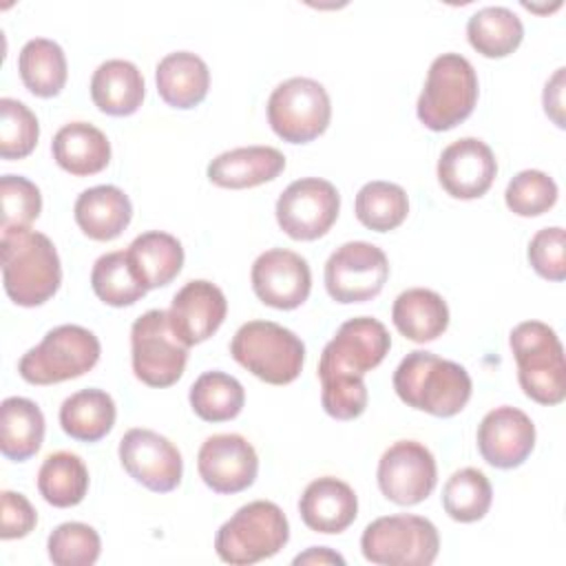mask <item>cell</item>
<instances>
[{"mask_svg": "<svg viewBox=\"0 0 566 566\" xmlns=\"http://www.w3.org/2000/svg\"><path fill=\"white\" fill-rule=\"evenodd\" d=\"M389 279L387 254L367 241H347L325 263V290L336 303H365Z\"/></svg>", "mask_w": 566, "mask_h": 566, "instance_id": "obj_12", "label": "cell"}, {"mask_svg": "<svg viewBox=\"0 0 566 566\" xmlns=\"http://www.w3.org/2000/svg\"><path fill=\"white\" fill-rule=\"evenodd\" d=\"M469 44L484 57L511 55L524 38V24L509 7H482L467 22Z\"/></svg>", "mask_w": 566, "mask_h": 566, "instance_id": "obj_32", "label": "cell"}, {"mask_svg": "<svg viewBox=\"0 0 566 566\" xmlns=\"http://www.w3.org/2000/svg\"><path fill=\"white\" fill-rule=\"evenodd\" d=\"M298 513L307 528L338 535L354 524L358 515V497L347 482L334 475H323L305 486L298 500Z\"/></svg>", "mask_w": 566, "mask_h": 566, "instance_id": "obj_21", "label": "cell"}, {"mask_svg": "<svg viewBox=\"0 0 566 566\" xmlns=\"http://www.w3.org/2000/svg\"><path fill=\"white\" fill-rule=\"evenodd\" d=\"M159 97L172 108H195L210 88L208 64L190 51H175L164 55L155 69Z\"/></svg>", "mask_w": 566, "mask_h": 566, "instance_id": "obj_24", "label": "cell"}, {"mask_svg": "<svg viewBox=\"0 0 566 566\" xmlns=\"http://www.w3.org/2000/svg\"><path fill=\"white\" fill-rule=\"evenodd\" d=\"M0 201H2V221L0 232L13 228H29L42 210L40 188L22 175H2L0 177Z\"/></svg>", "mask_w": 566, "mask_h": 566, "instance_id": "obj_41", "label": "cell"}, {"mask_svg": "<svg viewBox=\"0 0 566 566\" xmlns=\"http://www.w3.org/2000/svg\"><path fill=\"white\" fill-rule=\"evenodd\" d=\"M544 113L553 119L555 126L564 128V66H559L544 86Z\"/></svg>", "mask_w": 566, "mask_h": 566, "instance_id": "obj_44", "label": "cell"}, {"mask_svg": "<svg viewBox=\"0 0 566 566\" xmlns=\"http://www.w3.org/2000/svg\"><path fill=\"white\" fill-rule=\"evenodd\" d=\"M497 175L491 146L478 137H460L438 159V181L455 199L482 197Z\"/></svg>", "mask_w": 566, "mask_h": 566, "instance_id": "obj_18", "label": "cell"}, {"mask_svg": "<svg viewBox=\"0 0 566 566\" xmlns=\"http://www.w3.org/2000/svg\"><path fill=\"white\" fill-rule=\"evenodd\" d=\"M391 336L371 316L345 321L318 358L321 402L327 416L354 420L367 409V387L363 376L378 367L389 354Z\"/></svg>", "mask_w": 566, "mask_h": 566, "instance_id": "obj_1", "label": "cell"}, {"mask_svg": "<svg viewBox=\"0 0 566 566\" xmlns=\"http://www.w3.org/2000/svg\"><path fill=\"white\" fill-rule=\"evenodd\" d=\"M493 502V486L489 478L473 467L455 471L442 486L444 513L462 524L482 520Z\"/></svg>", "mask_w": 566, "mask_h": 566, "instance_id": "obj_37", "label": "cell"}, {"mask_svg": "<svg viewBox=\"0 0 566 566\" xmlns=\"http://www.w3.org/2000/svg\"><path fill=\"white\" fill-rule=\"evenodd\" d=\"M506 208L520 217H539L557 201V184L544 170H520L504 190Z\"/></svg>", "mask_w": 566, "mask_h": 566, "instance_id": "obj_40", "label": "cell"}, {"mask_svg": "<svg viewBox=\"0 0 566 566\" xmlns=\"http://www.w3.org/2000/svg\"><path fill=\"white\" fill-rule=\"evenodd\" d=\"M38 491L57 509L80 504L88 491V469L84 460L71 451L49 453L38 471Z\"/></svg>", "mask_w": 566, "mask_h": 566, "instance_id": "obj_33", "label": "cell"}, {"mask_svg": "<svg viewBox=\"0 0 566 566\" xmlns=\"http://www.w3.org/2000/svg\"><path fill=\"white\" fill-rule=\"evenodd\" d=\"M197 471L208 489L221 495H232L254 484L259 455L243 436L214 433L199 447Z\"/></svg>", "mask_w": 566, "mask_h": 566, "instance_id": "obj_16", "label": "cell"}, {"mask_svg": "<svg viewBox=\"0 0 566 566\" xmlns=\"http://www.w3.org/2000/svg\"><path fill=\"white\" fill-rule=\"evenodd\" d=\"M535 447V424L517 407H495L478 424L480 455L495 469L524 464Z\"/></svg>", "mask_w": 566, "mask_h": 566, "instance_id": "obj_19", "label": "cell"}, {"mask_svg": "<svg viewBox=\"0 0 566 566\" xmlns=\"http://www.w3.org/2000/svg\"><path fill=\"white\" fill-rule=\"evenodd\" d=\"M144 75L128 60H106L91 77V99L93 104L113 117L133 115L144 102Z\"/></svg>", "mask_w": 566, "mask_h": 566, "instance_id": "obj_26", "label": "cell"}, {"mask_svg": "<svg viewBox=\"0 0 566 566\" xmlns=\"http://www.w3.org/2000/svg\"><path fill=\"white\" fill-rule=\"evenodd\" d=\"M360 551L371 564L429 566L438 557L440 535L433 522L422 515H385L365 526Z\"/></svg>", "mask_w": 566, "mask_h": 566, "instance_id": "obj_9", "label": "cell"}, {"mask_svg": "<svg viewBox=\"0 0 566 566\" xmlns=\"http://www.w3.org/2000/svg\"><path fill=\"white\" fill-rule=\"evenodd\" d=\"M46 551L55 566H91L99 557L102 539L84 522H64L51 531Z\"/></svg>", "mask_w": 566, "mask_h": 566, "instance_id": "obj_39", "label": "cell"}, {"mask_svg": "<svg viewBox=\"0 0 566 566\" xmlns=\"http://www.w3.org/2000/svg\"><path fill=\"white\" fill-rule=\"evenodd\" d=\"M51 153L62 170L75 177H88L108 166L111 142L88 122H69L55 133Z\"/></svg>", "mask_w": 566, "mask_h": 566, "instance_id": "obj_25", "label": "cell"}, {"mask_svg": "<svg viewBox=\"0 0 566 566\" xmlns=\"http://www.w3.org/2000/svg\"><path fill=\"white\" fill-rule=\"evenodd\" d=\"M294 564L296 566H301V564H312V566H321V564H345V559H343V555H338V553H334L332 548H327V546H312V548H307L305 553H298L296 557H294Z\"/></svg>", "mask_w": 566, "mask_h": 566, "instance_id": "obj_45", "label": "cell"}, {"mask_svg": "<svg viewBox=\"0 0 566 566\" xmlns=\"http://www.w3.org/2000/svg\"><path fill=\"white\" fill-rule=\"evenodd\" d=\"M378 489L400 506L420 504L431 495L438 482L433 453L416 440H398L378 460Z\"/></svg>", "mask_w": 566, "mask_h": 566, "instance_id": "obj_14", "label": "cell"}, {"mask_svg": "<svg viewBox=\"0 0 566 566\" xmlns=\"http://www.w3.org/2000/svg\"><path fill=\"white\" fill-rule=\"evenodd\" d=\"M91 287L95 296L111 307L133 305L148 292L137 276L126 250L106 252L93 263Z\"/></svg>", "mask_w": 566, "mask_h": 566, "instance_id": "obj_35", "label": "cell"}, {"mask_svg": "<svg viewBox=\"0 0 566 566\" xmlns=\"http://www.w3.org/2000/svg\"><path fill=\"white\" fill-rule=\"evenodd\" d=\"M44 440L42 409L22 396H9L0 405V451L7 460L24 462Z\"/></svg>", "mask_w": 566, "mask_h": 566, "instance_id": "obj_28", "label": "cell"}, {"mask_svg": "<svg viewBox=\"0 0 566 566\" xmlns=\"http://www.w3.org/2000/svg\"><path fill=\"white\" fill-rule=\"evenodd\" d=\"M73 217L88 239L113 241L128 228L133 206L122 188L102 184L80 192L73 206Z\"/></svg>", "mask_w": 566, "mask_h": 566, "instance_id": "obj_23", "label": "cell"}, {"mask_svg": "<svg viewBox=\"0 0 566 566\" xmlns=\"http://www.w3.org/2000/svg\"><path fill=\"white\" fill-rule=\"evenodd\" d=\"M356 219L374 230V232H389L398 228L409 212V199L402 186L391 181H367L354 201Z\"/></svg>", "mask_w": 566, "mask_h": 566, "instance_id": "obj_36", "label": "cell"}, {"mask_svg": "<svg viewBox=\"0 0 566 566\" xmlns=\"http://www.w3.org/2000/svg\"><path fill=\"white\" fill-rule=\"evenodd\" d=\"M340 210L336 186L321 177L292 181L276 199L279 228L296 241H314L329 232Z\"/></svg>", "mask_w": 566, "mask_h": 566, "instance_id": "obj_13", "label": "cell"}, {"mask_svg": "<svg viewBox=\"0 0 566 566\" xmlns=\"http://www.w3.org/2000/svg\"><path fill=\"white\" fill-rule=\"evenodd\" d=\"M124 471L142 486L155 493H170L184 475L179 449L153 429H128L117 447Z\"/></svg>", "mask_w": 566, "mask_h": 566, "instance_id": "obj_15", "label": "cell"}, {"mask_svg": "<svg viewBox=\"0 0 566 566\" xmlns=\"http://www.w3.org/2000/svg\"><path fill=\"white\" fill-rule=\"evenodd\" d=\"M18 71L22 84L38 97L60 95L69 75L62 46L49 38H33L20 49Z\"/></svg>", "mask_w": 566, "mask_h": 566, "instance_id": "obj_31", "label": "cell"}, {"mask_svg": "<svg viewBox=\"0 0 566 566\" xmlns=\"http://www.w3.org/2000/svg\"><path fill=\"white\" fill-rule=\"evenodd\" d=\"M117 409L111 394L104 389H80L60 407L62 431L80 442L102 440L115 424Z\"/></svg>", "mask_w": 566, "mask_h": 566, "instance_id": "obj_30", "label": "cell"}, {"mask_svg": "<svg viewBox=\"0 0 566 566\" xmlns=\"http://www.w3.org/2000/svg\"><path fill=\"white\" fill-rule=\"evenodd\" d=\"M471 376L455 363L433 352H409L394 371L398 398L418 411L436 418H451L464 409L471 398Z\"/></svg>", "mask_w": 566, "mask_h": 566, "instance_id": "obj_2", "label": "cell"}, {"mask_svg": "<svg viewBox=\"0 0 566 566\" xmlns=\"http://www.w3.org/2000/svg\"><path fill=\"white\" fill-rule=\"evenodd\" d=\"M2 283L7 296L22 307L46 303L62 283V263L53 241L31 228L0 232Z\"/></svg>", "mask_w": 566, "mask_h": 566, "instance_id": "obj_3", "label": "cell"}, {"mask_svg": "<svg viewBox=\"0 0 566 566\" xmlns=\"http://www.w3.org/2000/svg\"><path fill=\"white\" fill-rule=\"evenodd\" d=\"M290 539V524L279 504L254 500L237 509L214 535V551L221 562L234 566L256 564L274 557Z\"/></svg>", "mask_w": 566, "mask_h": 566, "instance_id": "obj_5", "label": "cell"}, {"mask_svg": "<svg viewBox=\"0 0 566 566\" xmlns=\"http://www.w3.org/2000/svg\"><path fill=\"white\" fill-rule=\"evenodd\" d=\"M509 345L522 391L539 405H559L566 398V363L555 329L542 321H524L511 329Z\"/></svg>", "mask_w": 566, "mask_h": 566, "instance_id": "obj_4", "label": "cell"}, {"mask_svg": "<svg viewBox=\"0 0 566 566\" xmlns=\"http://www.w3.org/2000/svg\"><path fill=\"white\" fill-rule=\"evenodd\" d=\"M102 354L99 338L82 325H57L22 354L18 374L29 385H55L91 371Z\"/></svg>", "mask_w": 566, "mask_h": 566, "instance_id": "obj_8", "label": "cell"}, {"mask_svg": "<svg viewBox=\"0 0 566 566\" xmlns=\"http://www.w3.org/2000/svg\"><path fill=\"white\" fill-rule=\"evenodd\" d=\"M566 234L562 226L542 228L528 241V263L531 268L546 281H564L566 279Z\"/></svg>", "mask_w": 566, "mask_h": 566, "instance_id": "obj_42", "label": "cell"}, {"mask_svg": "<svg viewBox=\"0 0 566 566\" xmlns=\"http://www.w3.org/2000/svg\"><path fill=\"white\" fill-rule=\"evenodd\" d=\"M126 252L146 290L168 285L184 265V248L179 239L161 230H148L135 237Z\"/></svg>", "mask_w": 566, "mask_h": 566, "instance_id": "obj_29", "label": "cell"}, {"mask_svg": "<svg viewBox=\"0 0 566 566\" xmlns=\"http://www.w3.org/2000/svg\"><path fill=\"white\" fill-rule=\"evenodd\" d=\"M478 75L473 64L460 53L438 55L416 104L418 119L436 133L462 124L478 102Z\"/></svg>", "mask_w": 566, "mask_h": 566, "instance_id": "obj_6", "label": "cell"}, {"mask_svg": "<svg viewBox=\"0 0 566 566\" xmlns=\"http://www.w3.org/2000/svg\"><path fill=\"white\" fill-rule=\"evenodd\" d=\"M329 119V95L312 77H290L268 97V122L283 142L307 144L327 130Z\"/></svg>", "mask_w": 566, "mask_h": 566, "instance_id": "obj_11", "label": "cell"}, {"mask_svg": "<svg viewBox=\"0 0 566 566\" xmlns=\"http://www.w3.org/2000/svg\"><path fill=\"white\" fill-rule=\"evenodd\" d=\"M135 378L148 387L175 385L188 363V345L172 332L166 310H148L130 327Z\"/></svg>", "mask_w": 566, "mask_h": 566, "instance_id": "obj_10", "label": "cell"}, {"mask_svg": "<svg viewBox=\"0 0 566 566\" xmlns=\"http://www.w3.org/2000/svg\"><path fill=\"white\" fill-rule=\"evenodd\" d=\"M40 137L35 113L20 99H0V157L22 159L33 153Z\"/></svg>", "mask_w": 566, "mask_h": 566, "instance_id": "obj_38", "label": "cell"}, {"mask_svg": "<svg viewBox=\"0 0 566 566\" xmlns=\"http://www.w3.org/2000/svg\"><path fill=\"white\" fill-rule=\"evenodd\" d=\"M232 358L268 385H287L305 363L303 340L272 321H248L230 340Z\"/></svg>", "mask_w": 566, "mask_h": 566, "instance_id": "obj_7", "label": "cell"}, {"mask_svg": "<svg viewBox=\"0 0 566 566\" xmlns=\"http://www.w3.org/2000/svg\"><path fill=\"white\" fill-rule=\"evenodd\" d=\"M228 301L219 285L195 279L188 281L170 301L168 318L172 332L188 345L208 340L226 321Z\"/></svg>", "mask_w": 566, "mask_h": 566, "instance_id": "obj_20", "label": "cell"}, {"mask_svg": "<svg viewBox=\"0 0 566 566\" xmlns=\"http://www.w3.org/2000/svg\"><path fill=\"white\" fill-rule=\"evenodd\" d=\"M0 506H2V520H0L2 539H18L29 535L35 528L38 513L22 493L2 491Z\"/></svg>", "mask_w": 566, "mask_h": 566, "instance_id": "obj_43", "label": "cell"}, {"mask_svg": "<svg viewBox=\"0 0 566 566\" xmlns=\"http://www.w3.org/2000/svg\"><path fill=\"white\" fill-rule=\"evenodd\" d=\"M192 411L206 422H226L241 413L245 405L243 385L219 369L203 371L188 394Z\"/></svg>", "mask_w": 566, "mask_h": 566, "instance_id": "obj_34", "label": "cell"}, {"mask_svg": "<svg viewBox=\"0 0 566 566\" xmlns=\"http://www.w3.org/2000/svg\"><path fill=\"white\" fill-rule=\"evenodd\" d=\"M250 281L259 301L274 310H294L303 305L312 290L310 263L285 248L261 252L252 263Z\"/></svg>", "mask_w": 566, "mask_h": 566, "instance_id": "obj_17", "label": "cell"}, {"mask_svg": "<svg viewBox=\"0 0 566 566\" xmlns=\"http://www.w3.org/2000/svg\"><path fill=\"white\" fill-rule=\"evenodd\" d=\"M285 168V155L272 146H239L217 155L208 164V179L219 188L241 190L276 179Z\"/></svg>", "mask_w": 566, "mask_h": 566, "instance_id": "obj_22", "label": "cell"}, {"mask_svg": "<svg viewBox=\"0 0 566 566\" xmlns=\"http://www.w3.org/2000/svg\"><path fill=\"white\" fill-rule=\"evenodd\" d=\"M396 329L413 343H431L449 327L447 301L427 287H409L400 292L391 307Z\"/></svg>", "mask_w": 566, "mask_h": 566, "instance_id": "obj_27", "label": "cell"}]
</instances>
